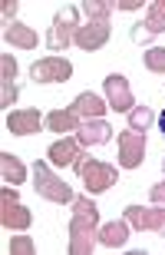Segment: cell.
Returning <instances> with one entry per match:
<instances>
[{"mask_svg":"<svg viewBox=\"0 0 165 255\" xmlns=\"http://www.w3.org/2000/svg\"><path fill=\"white\" fill-rule=\"evenodd\" d=\"M109 13H112V3H99V0H86V23L76 30V47L92 53V50H102L106 40H109Z\"/></svg>","mask_w":165,"mask_h":255,"instance_id":"obj_1","label":"cell"},{"mask_svg":"<svg viewBox=\"0 0 165 255\" xmlns=\"http://www.w3.org/2000/svg\"><path fill=\"white\" fill-rule=\"evenodd\" d=\"M73 169L80 172L86 192H92V196H99V192L112 189V186L119 182V169L109 166V162H102V159H80Z\"/></svg>","mask_w":165,"mask_h":255,"instance_id":"obj_2","label":"cell"},{"mask_svg":"<svg viewBox=\"0 0 165 255\" xmlns=\"http://www.w3.org/2000/svg\"><path fill=\"white\" fill-rule=\"evenodd\" d=\"M33 186H37V192L43 199H50V202H73V189H70V182H63L60 176H56L46 162H33Z\"/></svg>","mask_w":165,"mask_h":255,"instance_id":"obj_3","label":"cell"},{"mask_svg":"<svg viewBox=\"0 0 165 255\" xmlns=\"http://www.w3.org/2000/svg\"><path fill=\"white\" fill-rule=\"evenodd\" d=\"M80 10L76 7H63L50 23V33H46V47L50 50H66L76 40V30H80Z\"/></svg>","mask_w":165,"mask_h":255,"instance_id":"obj_4","label":"cell"},{"mask_svg":"<svg viewBox=\"0 0 165 255\" xmlns=\"http://www.w3.org/2000/svg\"><path fill=\"white\" fill-rule=\"evenodd\" d=\"M30 222H33L30 209H23V202L17 199V192L7 189V182H3V189H0V226L13 229V232H27Z\"/></svg>","mask_w":165,"mask_h":255,"instance_id":"obj_5","label":"cell"},{"mask_svg":"<svg viewBox=\"0 0 165 255\" xmlns=\"http://www.w3.org/2000/svg\"><path fill=\"white\" fill-rule=\"evenodd\" d=\"M70 76H73V63L63 60L60 53L43 57V60H37V63L30 66V80H33V83H66Z\"/></svg>","mask_w":165,"mask_h":255,"instance_id":"obj_6","label":"cell"},{"mask_svg":"<svg viewBox=\"0 0 165 255\" xmlns=\"http://www.w3.org/2000/svg\"><path fill=\"white\" fill-rule=\"evenodd\" d=\"M102 90H106V103H109L116 113H132V110H136V96H132L129 80L122 73H109L102 80Z\"/></svg>","mask_w":165,"mask_h":255,"instance_id":"obj_7","label":"cell"},{"mask_svg":"<svg viewBox=\"0 0 165 255\" xmlns=\"http://www.w3.org/2000/svg\"><path fill=\"white\" fill-rule=\"evenodd\" d=\"M96 222L86 216H73V222H70V255H89L92 249H96Z\"/></svg>","mask_w":165,"mask_h":255,"instance_id":"obj_8","label":"cell"},{"mask_svg":"<svg viewBox=\"0 0 165 255\" xmlns=\"http://www.w3.org/2000/svg\"><path fill=\"white\" fill-rule=\"evenodd\" d=\"M119 166L122 169H139L142 159H146V136L136 129H126L119 132Z\"/></svg>","mask_w":165,"mask_h":255,"instance_id":"obj_9","label":"cell"},{"mask_svg":"<svg viewBox=\"0 0 165 255\" xmlns=\"http://www.w3.org/2000/svg\"><path fill=\"white\" fill-rule=\"evenodd\" d=\"M126 222L139 232H159L165 236V209L156 206V209H146V206H129L126 209Z\"/></svg>","mask_w":165,"mask_h":255,"instance_id":"obj_10","label":"cell"},{"mask_svg":"<svg viewBox=\"0 0 165 255\" xmlns=\"http://www.w3.org/2000/svg\"><path fill=\"white\" fill-rule=\"evenodd\" d=\"M82 149H86V146H82L80 139L60 136V139H56L53 146L46 149V159L53 162V166H60V169H63V166H76V162L82 159Z\"/></svg>","mask_w":165,"mask_h":255,"instance_id":"obj_11","label":"cell"},{"mask_svg":"<svg viewBox=\"0 0 165 255\" xmlns=\"http://www.w3.org/2000/svg\"><path fill=\"white\" fill-rule=\"evenodd\" d=\"M0 106L7 110L10 103H17V60L10 57V53H3L0 57Z\"/></svg>","mask_w":165,"mask_h":255,"instance_id":"obj_12","label":"cell"},{"mask_svg":"<svg viewBox=\"0 0 165 255\" xmlns=\"http://www.w3.org/2000/svg\"><path fill=\"white\" fill-rule=\"evenodd\" d=\"M40 126H43V116H40L37 110H13V113L7 116V129L13 132V136L40 132Z\"/></svg>","mask_w":165,"mask_h":255,"instance_id":"obj_13","label":"cell"},{"mask_svg":"<svg viewBox=\"0 0 165 255\" xmlns=\"http://www.w3.org/2000/svg\"><path fill=\"white\" fill-rule=\"evenodd\" d=\"M76 139L82 146H102V142L112 139V126L106 120H86V123L76 129Z\"/></svg>","mask_w":165,"mask_h":255,"instance_id":"obj_14","label":"cell"},{"mask_svg":"<svg viewBox=\"0 0 165 255\" xmlns=\"http://www.w3.org/2000/svg\"><path fill=\"white\" fill-rule=\"evenodd\" d=\"M3 40H7L10 47H17V50H37V43H40L37 30H30L27 23H20V20L7 23V30H3Z\"/></svg>","mask_w":165,"mask_h":255,"instance_id":"obj_15","label":"cell"},{"mask_svg":"<svg viewBox=\"0 0 165 255\" xmlns=\"http://www.w3.org/2000/svg\"><path fill=\"white\" fill-rule=\"evenodd\" d=\"M129 222L126 219H116V222H106V226L96 232V239H99V246H106V249H122L126 246V239H129Z\"/></svg>","mask_w":165,"mask_h":255,"instance_id":"obj_16","label":"cell"},{"mask_svg":"<svg viewBox=\"0 0 165 255\" xmlns=\"http://www.w3.org/2000/svg\"><path fill=\"white\" fill-rule=\"evenodd\" d=\"M109 110V103L106 100H99L96 93H80L73 103V113L82 116V120H102V113Z\"/></svg>","mask_w":165,"mask_h":255,"instance_id":"obj_17","label":"cell"},{"mask_svg":"<svg viewBox=\"0 0 165 255\" xmlns=\"http://www.w3.org/2000/svg\"><path fill=\"white\" fill-rule=\"evenodd\" d=\"M0 176H3V182H10V186H20V182H27V166L20 162V156H13V152H0Z\"/></svg>","mask_w":165,"mask_h":255,"instance_id":"obj_18","label":"cell"},{"mask_svg":"<svg viewBox=\"0 0 165 255\" xmlns=\"http://www.w3.org/2000/svg\"><path fill=\"white\" fill-rule=\"evenodd\" d=\"M46 123V129H53V132H60V136H63V132H73V129H80V116L73 113V110H53V113L46 116L43 120Z\"/></svg>","mask_w":165,"mask_h":255,"instance_id":"obj_19","label":"cell"},{"mask_svg":"<svg viewBox=\"0 0 165 255\" xmlns=\"http://www.w3.org/2000/svg\"><path fill=\"white\" fill-rule=\"evenodd\" d=\"M139 27L146 30L149 37H156V33H165V0H156V3H149V17L142 20Z\"/></svg>","mask_w":165,"mask_h":255,"instance_id":"obj_20","label":"cell"},{"mask_svg":"<svg viewBox=\"0 0 165 255\" xmlns=\"http://www.w3.org/2000/svg\"><path fill=\"white\" fill-rule=\"evenodd\" d=\"M152 120H156V116H152V110H149V106H139V110H132V113H129V129L146 132L149 126H152Z\"/></svg>","mask_w":165,"mask_h":255,"instance_id":"obj_21","label":"cell"},{"mask_svg":"<svg viewBox=\"0 0 165 255\" xmlns=\"http://www.w3.org/2000/svg\"><path fill=\"white\" fill-rule=\"evenodd\" d=\"M142 63H146V70H152V73H165V47H149L146 53H142Z\"/></svg>","mask_w":165,"mask_h":255,"instance_id":"obj_22","label":"cell"},{"mask_svg":"<svg viewBox=\"0 0 165 255\" xmlns=\"http://www.w3.org/2000/svg\"><path fill=\"white\" fill-rule=\"evenodd\" d=\"M73 216H86V219H92V222H99V206L86 196H76L73 199Z\"/></svg>","mask_w":165,"mask_h":255,"instance_id":"obj_23","label":"cell"},{"mask_svg":"<svg viewBox=\"0 0 165 255\" xmlns=\"http://www.w3.org/2000/svg\"><path fill=\"white\" fill-rule=\"evenodd\" d=\"M10 255H33L37 252V246H33V239L30 236H13L10 239V246H7Z\"/></svg>","mask_w":165,"mask_h":255,"instance_id":"obj_24","label":"cell"},{"mask_svg":"<svg viewBox=\"0 0 165 255\" xmlns=\"http://www.w3.org/2000/svg\"><path fill=\"white\" fill-rule=\"evenodd\" d=\"M17 10H20V3L17 0H7V3H3V7H0V17H3V23H13V17H17Z\"/></svg>","mask_w":165,"mask_h":255,"instance_id":"obj_25","label":"cell"},{"mask_svg":"<svg viewBox=\"0 0 165 255\" xmlns=\"http://www.w3.org/2000/svg\"><path fill=\"white\" fill-rule=\"evenodd\" d=\"M152 202H156V206H165V179L152 186Z\"/></svg>","mask_w":165,"mask_h":255,"instance_id":"obj_26","label":"cell"},{"mask_svg":"<svg viewBox=\"0 0 165 255\" xmlns=\"http://www.w3.org/2000/svg\"><path fill=\"white\" fill-rule=\"evenodd\" d=\"M139 7H142V0H139V3L136 0H122V3H116V10H139Z\"/></svg>","mask_w":165,"mask_h":255,"instance_id":"obj_27","label":"cell"},{"mask_svg":"<svg viewBox=\"0 0 165 255\" xmlns=\"http://www.w3.org/2000/svg\"><path fill=\"white\" fill-rule=\"evenodd\" d=\"M159 129H162V139H165V110H162V116H159Z\"/></svg>","mask_w":165,"mask_h":255,"instance_id":"obj_28","label":"cell"},{"mask_svg":"<svg viewBox=\"0 0 165 255\" xmlns=\"http://www.w3.org/2000/svg\"><path fill=\"white\" fill-rule=\"evenodd\" d=\"M162 169H165V159H162Z\"/></svg>","mask_w":165,"mask_h":255,"instance_id":"obj_29","label":"cell"}]
</instances>
